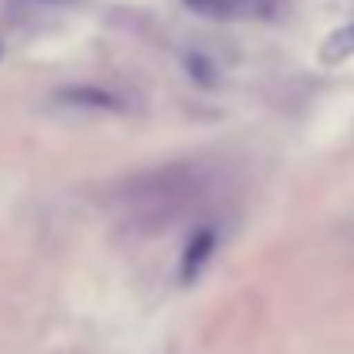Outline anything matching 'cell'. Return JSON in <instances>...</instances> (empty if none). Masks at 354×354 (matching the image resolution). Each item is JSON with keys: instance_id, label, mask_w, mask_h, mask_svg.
<instances>
[{"instance_id": "3957f363", "label": "cell", "mask_w": 354, "mask_h": 354, "mask_svg": "<svg viewBox=\"0 0 354 354\" xmlns=\"http://www.w3.org/2000/svg\"><path fill=\"white\" fill-rule=\"evenodd\" d=\"M217 252V229H198L183 248V259H179V278L183 282H194V278L206 270V263L214 259Z\"/></svg>"}, {"instance_id": "5b68a950", "label": "cell", "mask_w": 354, "mask_h": 354, "mask_svg": "<svg viewBox=\"0 0 354 354\" xmlns=\"http://www.w3.org/2000/svg\"><path fill=\"white\" fill-rule=\"evenodd\" d=\"M191 12H198V16H209V19H232L240 16V4L236 0H183Z\"/></svg>"}, {"instance_id": "8992f818", "label": "cell", "mask_w": 354, "mask_h": 354, "mask_svg": "<svg viewBox=\"0 0 354 354\" xmlns=\"http://www.w3.org/2000/svg\"><path fill=\"white\" fill-rule=\"evenodd\" d=\"M187 69H191V77L198 80V84H217V65L209 62V57L191 54V57H187Z\"/></svg>"}, {"instance_id": "ba28073f", "label": "cell", "mask_w": 354, "mask_h": 354, "mask_svg": "<svg viewBox=\"0 0 354 354\" xmlns=\"http://www.w3.org/2000/svg\"><path fill=\"white\" fill-rule=\"evenodd\" d=\"M0 54H4V46H0Z\"/></svg>"}, {"instance_id": "277c9868", "label": "cell", "mask_w": 354, "mask_h": 354, "mask_svg": "<svg viewBox=\"0 0 354 354\" xmlns=\"http://www.w3.org/2000/svg\"><path fill=\"white\" fill-rule=\"evenodd\" d=\"M346 57H354V24L331 31L328 39H324V46H320V62L324 65H343Z\"/></svg>"}, {"instance_id": "6da1fadb", "label": "cell", "mask_w": 354, "mask_h": 354, "mask_svg": "<svg viewBox=\"0 0 354 354\" xmlns=\"http://www.w3.org/2000/svg\"><path fill=\"white\" fill-rule=\"evenodd\" d=\"M206 191V168L191 160H176L164 168L141 171L122 183V202L133 209V225L160 229L171 217H179L198 194Z\"/></svg>"}, {"instance_id": "52a82bcc", "label": "cell", "mask_w": 354, "mask_h": 354, "mask_svg": "<svg viewBox=\"0 0 354 354\" xmlns=\"http://www.w3.org/2000/svg\"><path fill=\"white\" fill-rule=\"evenodd\" d=\"M42 4H73V0H42Z\"/></svg>"}, {"instance_id": "7a4b0ae2", "label": "cell", "mask_w": 354, "mask_h": 354, "mask_svg": "<svg viewBox=\"0 0 354 354\" xmlns=\"http://www.w3.org/2000/svg\"><path fill=\"white\" fill-rule=\"evenodd\" d=\"M57 103L80 107V111H111V115H130L133 111V95L118 92V88H100V84L62 88V92H57Z\"/></svg>"}]
</instances>
